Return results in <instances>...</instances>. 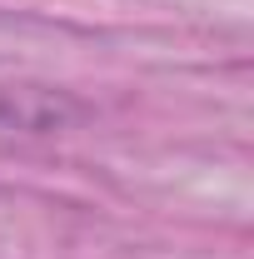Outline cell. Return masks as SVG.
<instances>
[{
  "label": "cell",
  "mask_w": 254,
  "mask_h": 259,
  "mask_svg": "<svg viewBox=\"0 0 254 259\" xmlns=\"http://www.w3.org/2000/svg\"><path fill=\"white\" fill-rule=\"evenodd\" d=\"M80 115V105L50 85H0V135H55Z\"/></svg>",
  "instance_id": "obj_1"
}]
</instances>
